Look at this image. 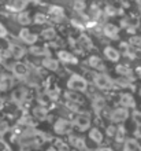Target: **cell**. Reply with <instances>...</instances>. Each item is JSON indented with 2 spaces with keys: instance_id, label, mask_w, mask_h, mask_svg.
<instances>
[{
  "instance_id": "1",
  "label": "cell",
  "mask_w": 141,
  "mask_h": 151,
  "mask_svg": "<svg viewBox=\"0 0 141 151\" xmlns=\"http://www.w3.org/2000/svg\"><path fill=\"white\" fill-rule=\"evenodd\" d=\"M67 88L74 92H85L88 89V81L78 74H73L67 81Z\"/></svg>"
},
{
  "instance_id": "2",
  "label": "cell",
  "mask_w": 141,
  "mask_h": 151,
  "mask_svg": "<svg viewBox=\"0 0 141 151\" xmlns=\"http://www.w3.org/2000/svg\"><path fill=\"white\" fill-rule=\"evenodd\" d=\"M93 83L94 85L97 88H100V89H111V88H114V81L108 77L107 74H104V73H97V74L93 76Z\"/></svg>"
},
{
  "instance_id": "3",
  "label": "cell",
  "mask_w": 141,
  "mask_h": 151,
  "mask_svg": "<svg viewBox=\"0 0 141 151\" xmlns=\"http://www.w3.org/2000/svg\"><path fill=\"white\" fill-rule=\"evenodd\" d=\"M73 127H74L73 122H70V121H67V119H64V118H59L58 121L54 124V131H55V133H58V135H67V133L71 132Z\"/></svg>"
},
{
  "instance_id": "4",
  "label": "cell",
  "mask_w": 141,
  "mask_h": 151,
  "mask_svg": "<svg viewBox=\"0 0 141 151\" xmlns=\"http://www.w3.org/2000/svg\"><path fill=\"white\" fill-rule=\"evenodd\" d=\"M129 117V111L126 107H118V109H114L112 111L110 114V121L114 124H119V122H123L126 121Z\"/></svg>"
},
{
  "instance_id": "5",
  "label": "cell",
  "mask_w": 141,
  "mask_h": 151,
  "mask_svg": "<svg viewBox=\"0 0 141 151\" xmlns=\"http://www.w3.org/2000/svg\"><path fill=\"white\" fill-rule=\"evenodd\" d=\"M26 98H28V89L25 87H19L16 88V89H14L11 93V100L14 102L15 104H22L26 100Z\"/></svg>"
},
{
  "instance_id": "6",
  "label": "cell",
  "mask_w": 141,
  "mask_h": 151,
  "mask_svg": "<svg viewBox=\"0 0 141 151\" xmlns=\"http://www.w3.org/2000/svg\"><path fill=\"white\" fill-rule=\"evenodd\" d=\"M12 74L18 77V78H25L29 73V69H28V65L24 63V62H19V60H16L15 63L12 65Z\"/></svg>"
},
{
  "instance_id": "7",
  "label": "cell",
  "mask_w": 141,
  "mask_h": 151,
  "mask_svg": "<svg viewBox=\"0 0 141 151\" xmlns=\"http://www.w3.org/2000/svg\"><path fill=\"white\" fill-rule=\"evenodd\" d=\"M73 125H74L75 128H78V131H86V129H89V127H90V118L86 117V115H78V117L74 118Z\"/></svg>"
},
{
  "instance_id": "8",
  "label": "cell",
  "mask_w": 141,
  "mask_h": 151,
  "mask_svg": "<svg viewBox=\"0 0 141 151\" xmlns=\"http://www.w3.org/2000/svg\"><path fill=\"white\" fill-rule=\"evenodd\" d=\"M19 39L24 41L25 44H28V45H33V44L37 41V35L34 33H31L29 29H22L19 32Z\"/></svg>"
},
{
  "instance_id": "9",
  "label": "cell",
  "mask_w": 141,
  "mask_h": 151,
  "mask_svg": "<svg viewBox=\"0 0 141 151\" xmlns=\"http://www.w3.org/2000/svg\"><path fill=\"white\" fill-rule=\"evenodd\" d=\"M8 52H10V56L12 58H15V59H21V58H24L26 51H25V48L19 44H10V47H8Z\"/></svg>"
},
{
  "instance_id": "10",
  "label": "cell",
  "mask_w": 141,
  "mask_h": 151,
  "mask_svg": "<svg viewBox=\"0 0 141 151\" xmlns=\"http://www.w3.org/2000/svg\"><path fill=\"white\" fill-rule=\"evenodd\" d=\"M103 32H104V35L108 39H112V40H117L118 36H119V29L114 24H106L104 28H103Z\"/></svg>"
},
{
  "instance_id": "11",
  "label": "cell",
  "mask_w": 141,
  "mask_h": 151,
  "mask_svg": "<svg viewBox=\"0 0 141 151\" xmlns=\"http://www.w3.org/2000/svg\"><path fill=\"white\" fill-rule=\"evenodd\" d=\"M58 58H59V60H62V62H64V63H67V65L78 63V59H77L73 54H70V52H67V51H59Z\"/></svg>"
},
{
  "instance_id": "12",
  "label": "cell",
  "mask_w": 141,
  "mask_h": 151,
  "mask_svg": "<svg viewBox=\"0 0 141 151\" xmlns=\"http://www.w3.org/2000/svg\"><path fill=\"white\" fill-rule=\"evenodd\" d=\"M119 102H121L122 107H126V109H132L136 106V100H134V98L130 93H122L119 96Z\"/></svg>"
},
{
  "instance_id": "13",
  "label": "cell",
  "mask_w": 141,
  "mask_h": 151,
  "mask_svg": "<svg viewBox=\"0 0 141 151\" xmlns=\"http://www.w3.org/2000/svg\"><path fill=\"white\" fill-rule=\"evenodd\" d=\"M69 143H70L73 147L78 148V150H81V151H85L86 150V144H85V142H84L82 137L70 135V136H69Z\"/></svg>"
},
{
  "instance_id": "14",
  "label": "cell",
  "mask_w": 141,
  "mask_h": 151,
  "mask_svg": "<svg viewBox=\"0 0 141 151\" xmlns=\"http://www.w3.org/2000/svg\"><path fill=\"white\" fill-rule=\"evenodd\" d=\"M115 72L121 76V77H125V78H129V80L133 78L132 69H130L129 66H126V65H118L117 68H115Z\"/></svg>"
},
{
  "instance_id": "15",
  "label": "cell",
  "mask_w": 141,
  "mask_h": 151,
  "mask_svg": "<svg viewBox=\"0 0 141 151\" xmlns=\"http://www.w3.org/2000/svg\"><path fill=\"white\" fill-rule=\"evenodd\" d=\"M28 6V0H12L10 3V10L14 12H22Z\"/></svg>"
},
{
  "instance_id": "16",
  "label": "cell",
  "mask_w": 141,
  "mask_h": 151,
  "mask_svg": "<svg viewBox=\"0 0 141 151\" xmlns=\"http://www.w3.org/2000/svg\"><path fill=\"white\" fill-rule=\"evenodd\" d=\"M104 55H106V58L108 60H111V62H118L119 58H121V54H119L114 47H106L104 48Z\"/></svg>"
},
{
  "instance_id": "17",
  "label": "cell",
  "mask_w": 141,
  "mask_h": 151,
  "mask_svg": "<svg viewBox=\"0 0 141 151\" xmlns=\"http://www.w3.org/2000/svg\"><path fill=\"white\" fill-rule=\"evenodd\" d=\"M12 84H14V80H12L11 76L3 74L1 78H0V91H7V89H10V88L12 87Z\"/></svg>"
},
{
  "instance_id": "18",
  "label": "cell",
  "mask_w": 141,
  "mask_h": 151,
  "mask_svg": "<svg viewBox=\"0 0 141 151\" xmlns=\"http://www.w3.org/2000/svg\"><path fill=\"white\" fill-rule=\"evenodd\" d=\"M89 139L92 140V142H94L96 144H100V143H103L104 136H103V133L99 131L97 128H92L89 131Z\"/></svg>"
},
{
  "instance_id": "19",
  "label": "cell",
  "mask_w": 141,
  "mask_h": 151,
  "mask_svg": "<svg viewBox=\"0 0 141 151\" xmlns=\"http://www.w3.org/2000/svg\"><path fill=\"white\" fill-rule=\"evenodd\" d=\"M88 65H89L90 68L96 69V70H104V65H103V60L96 55H92L88 59Z\"/></svg>"
},
{
  "instance_id": "20",
  "label": "cell",
  "mask_w": 141,
  "mask_h": 151,
  "mask_svg": "<svg viewBox=\"0 0 141 151\" xmlns=\"http://www.w3.org/2000/svg\"><path fill=\"white\" fill-rule=\"evenodd\" d=\"M49 15L54 18V19H62L64 17V11H63L62 7H58V6H51L49 7Z\"/></svg>"
},
{
  "instance_id": "21",
  "label": "cell",
  "mask_w": 141,
  "mask_h": 151,
  "mask_svg": "<svg viewBox=\"0 0 141 151\" xmlns=\"http://www.w3.org/2000/svg\"><path fill=\"white\" fill-rule=\"evenodd\" d=\"M92 107L96 110V111H102L103 109L106 107V100L102 96H94L93 100H92Z\"/></svg>"
},
{
  "instance_id": "22",
  "label": "cell",
  "mask_w": 141,
  "mask_h": 151,
  "mask_svg": "<svg viewBox=\"0 0 141 151\" xmlns=\"http://www.w3.org/2000/svg\"><path fill=\"white\" fill-rule=\"evenodd\" d=\"M33 115H34V118L43 121V119L47 118L48 111H47V109L43 107V106H37V107L33 109Z\"/></svg>"
},
{
  "instance_id": "23",
  "label": "cell",
  "mask_w": 141,
  "mask_h": 151,
  "mask_svg": "<svg viewBox=\"0 0 141 151\" xmlns=\"http://www.w3.org/2000/svg\"><path fill=\"white\" fill-rule=\"evenodd\" d=\"M43 66L45 69H48V70H52V72H55V70H58L59 69L58 60L52 59V58H45V59L43 60Z\"/></svg>"
},
{
  "instance_id": "24",
  "label": "cell",
  "mask_w": 141,
  "mask_h": 151,
  "mask_svg": "<svg viewBox=\"0 0 141 151\" xmlns=\"http://www.w3.org/2000/svg\"><path fill=\"white\" fill-rule=\"evenodd\" d=\"M78 44L84 48V50H90V48H92V40H90L89 37L86 36L85 33L79 35V37H78Z\"/></svg>"
},
{
  "instance_id": "25",
  "label": "cell",
  "mask_w": 141,
  "mask_h": 151,
  "mask_svg": "<svg viewBox=\"0 0 141 151\" xmlns=\"http://www.w3.org/2000/svg\"><path fill=\"white\" fill-rule=\"evenodd\" d=\"M123 150H125V151H138V150H140V146H138V143L136 142V140L127 139V140H125Z\"/></svg>"
},
{
  "instance_id": "26",
  "label": "cell",
  "mask_w": 141,
  "mask_h": 151,
  "mask_svg": "<svg viewBox=\"0 0 141 151\" xmlns=\"http://www.w3.org/2000/svg\"><path fill=\"white\" fill-rule=\"evenodd\" d=\"M30 54H33V55H40V56H44V55H49V52H48L47 48L44 47H37V45H34V47H30Z\"/></svg>"
},
{
  "instance_id": "27",
  "label": "cell",
  "mask_w": 141,
  "mask_h": 151,
  "mask_svg": "<svg viewBox=\"0 0 141 151\" xmlns=\"http://www.w3.org/2000/svg\"><path fill=\"white\" fill-rule=\"evenodd\" d=\"M54 147L56 148V151H70V147H69V144L64 143L63 140L60 139H56L55 143H54Z\"/></svg>"
},
{
  "instance_id": "28",
  "label": "cell",
  "mask_w": 141,
  "mask_h": 151,
  "mask_svg": "<svg viewBox=\"0 0 141 151\" xmlns=\"http://www.w3.org/2000/svg\"><path fill=\"white\" fill-rule=\"evenodd\" d=\"M41 36H43L45 40H52L56 37V30L54 28H47L45 30H43Z\"/></svg>"
},
{
  "instance_id": "29",
  "label": "cell",
  "mask_w": 141,
  "mask_h": 151,
  "mask_svg": "<svg viewBox=\"0 0 141 151\" xmlns=\"http://www.w3.org/2000/svg\"><path fill=\"white\" fill-rule=\"evenodd\" d=\"M18 22L22 25H29L31 22L30 21V17H29L28 12H21L19 15H18Z\"/></svg>"
},
{
  "instance_id": "30",
  "label": "cell",
  "mask_w": 141,
  "mask_h": 151,
  "mask_svg": "<svg viewBox=\"0 0 141 151\" xmlns=\"http://www.w3.org/2000/svg\"><path fill=\"white\" fill-rule=\"evenodd\" d=\"M66 99L71 100V102H75V103H78V102H81V99H79V96L75 93V92H66Z\"/></svg>"
},
{
  "instance_id": "31",
  "label": "cell",
  "mask_w": 141,
  "mask_h": 151,
  "mask_svg": "<svg viewBox=\"0 0 141 151\" xmlns=\"http://www.w3.org/2000/svg\"><path fill=\"white\" fill-rule=\"evenodd\" d=\"M44 22H47V17L45 14H41V12H37L34 15V24H44Z\"/></svg>"
},
{
  "instance_id": "32",
  "label": "cell",
  "mask_w": 141,
  "mask_h": 151,
  "mask_svg": "<svg viewBox=\"0 0 141 151\" xmlns=\"http://www.w3.org/2000/svg\"><path fill=\"white\" fill-rule=\"evenodd\" d=\"M115 133H117V136H115V139H117L118 143H121V142H123V139H125V129H123V128H118Z\"/></svg>"
},
{
  "instance_id": "33",
  "label": "cell",
  "mask_w": 141,
  "mask_h": 151,
  "mask_svg": "<svg viewBox=\"0 0 141 151\" xmlns=\"http://www.w3.org/2000/svg\"><path fill=\"white\" fill-rule=\"evenodd\" d=\"M114 84H117V85H119V87H122V88H127L130 85L129 81H126L125 77H121V78L115 80V81H114Z\"/></svg>"
},
{
  "instance_id": "34",
  "label": "cell",
  "mask_w": 141,
  "mask_h": 151,
  "mask_svg": "<svg viewBox=\"0 0 141 151\" xmlns=\"http://www.w3.org/2000/svg\"><path fill=\"white\" fill-rule=\"evenodd\" d=\"M74 10H77V11H84V10H85V3H84L82 0H75Z\"/></svg>"
},
{
  "instance_id": "35",
  "label": "cell",
  "mask_w": 141,
  "mask_h": 151,
  "mask_svg": "<svg viewBox=\"0 0 141 151\" xmlns=\"http://www.w3.org/2000/svg\"><path fill=\"white\" fill-rule=\"evenodd\" d=\"M8 35L7 32V29L4 28V25L3 24H0V39H4V37Z\"/></svg>"
},
{
  "instance_id": "36",
  "label": "cell",
  "mask_w": 141,
  "mask_h": 151,
  "mask_svg": "<svg viewBox=\"0 0 141 151\" xmlns=\"http://www.w3.org/2000/svg\"><path fill=\"white\" fill-rule=\"evenodd\" d=\"M130 43L133 44V45H137V47L141 48V37H132Z\"/></svg>"
},
{
  "instance_id": "37",
  "label": "cell",
  "mask_w": 141,
  "mask_h": 151,
  "mask_svg": "<svg viewBox=\"0 0 141 151\" xmlns=\"http://www.w3.org/2000/svg\"><path fill=\"white\" fill-rule=\"evenodd\" d=\"M106 12L108 14V15H115V14H117L115 8H114V7H110V6H108V7L106 8Z\"/></svg>"
},
{
  "instance_id": "38",
  "label": "cell",
  "mask_w": 141,
  "mask_h": 151,
  "mask_svg": "<svg viewBox=\"0 0 141 151\" xmlns=\"http://www.w3.org/2000/svg\"><path fill=\"white\" fill-rule=\"evenodd\" d=\"M115 132H117V129H115L114 127H108V128H107V133H108L110 136L115 135Z\"/></svg>"
},
{
  "instance_id": "39",
  "label": "cell",
  "mask_w": 141,
  "mask_h": 151,
  "mask_svg": "<svg viewBox=\"0 0 141 151\" xmlns=\"http://www.w3.org/2000/svg\"><path fill=\"white\" fill-rule=\"evenodd\" d=\"M134 118H136V122L137 124H141V113H136V114H134Z\"/></svg>"
},
{
  "instance_id": "40",
  "label": "cell",
  "mask_w": 141,
  "mask_h": 151,
  "mask_svg": "<svg viewBox=\"0 0 141 151\" xmlns=\"http://www.w3.org/2000/svg\"><path fill=\"white\" fill-rule=\"evenodd\" d=\"M6 128H7V124H6V122H3V125H0V133H3V132H4V129H6Z\"/></svg>"
},
{
  "instance_id": "41",
  "label": "cell",
  "mask_w": 141,
  "mask_h": 151,
  "mask_svg": "<svg viewBox=\"0 0 141 151\" xmlns=\"http://www.w3.org/2000/svg\"><path fill=\"white\" fill-rule=\"evenodd\" d=\"M3 107H4V100L3 98H0V110H3Z\"/></svg>"
},
{
  "instance_id": "42",
  "label": "cell",
  "mask_w": 141,
  "mask_h": 151,
  "mask_svg": "<svg viewBox=\"0 0 141 151\" xmlns=\"http://www.w3.org/2000/svg\"><path fill=\"white\" fill-rule=\"evenodd\" d=\"M99 151H114L112 148H108V147H103V148H100Z\"/></svg>"
},
{
  "instance_id": "43",
  "label": "cell",
  "mask_w": 141,
  "mask_h": 151,
  "mask_svg": "<svg viewBox=\"0 0 141 151\" xmlns=\"http://www.w3.org/2000/svg\"><path fill=\"white\" fill-rule=\"evenodd\" d=\"M47 151H56V148L55 147H49V148H47Z\"/></svg>"
},
{
  "instance_id": "44",
  "label": "cell",
  "mask_w": 141,
  "mask_h": 151,
  "mask_svg": "<svg viewBox=\"0 0 141 151\" xmlns=\"http://www.w3.org/2000/svg\"><path fill=\"white\" fill-rule=\"evenodd\" d=\"M137 4H138V8H140V11H141V0H137Z\"/></svg>"
},
{
  "instance_id": "45",
  "label": "cell",
  "mask_w": 141,
  "mask_h": 151,
  "mask_svg": "<svg viewBox=\"0 0 141 151\" xmlns=\"http://www.w3.org/2000/svg\"><path fill=\"white\" fill-rule=\"evenodd\" d=\"M28 1H33V3H37L39 0H28Z\"/></svg>"
},
{
  "instance_id": "46",
  "label": "cell",
  "mask_w": 141,
  "mask_h": 151,
  "mask_svg": "<svg viewBox=\"0 0 141 151\" xmlns=\"http://www.w3.org/2000/svg\"><path fill=\"white\" fill-rule=\"evenodd\" d=\"M138 73H140V78H141V69H140V70H138Z\"/></svg>"
},
{
  "instance_id": "47",
  "label": "cell",
  "mask_w": 141,
  "mask_h": 151,
  "mask_svg": "<svg viewBox=\"0 0 141 151\" xmlns=\"http://www.w3.org/2000/svg\"><path fill=\"white\" fill-rule=\"evenodd\" d=\"M1 1H3V0H0V3H1Z\"/></svg>"
},
{
  "instance_id": "48",
  "label": "cell",
  "mask_w": 141,
  "mask_h": 151,
  "mask_svg": "<svg viewBox=\"0 0 141 151\" xmlns=\"http://www.w3.org/2000/svg\"><path fill=\"white\" fill-rule=\"evenodd\" d=\"M140 95H141V91H140Z\"/></svg>"
}]
</instances>
